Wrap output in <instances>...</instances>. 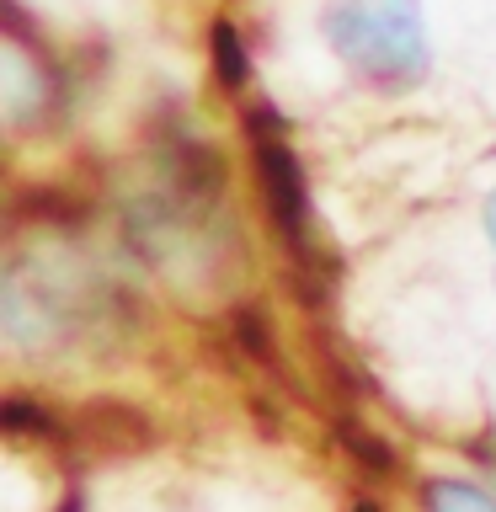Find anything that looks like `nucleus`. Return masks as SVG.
<instances>
[{
    "mask_svg": "<svg viewBox=\"0 0 496 512\" xmlns=\"http://www.w3.org/2000/svg\"><path fill=\"white\" fill-rule=\"evenodd\" d=\"M486 230H491V246H496V192H491V203H486Z\"/></svg>",
    "mask_w": 496,
    "mask_h": 512,
    "instance_id": "obj_5",
    "label": "nucleus"
},
{
    "mask_svg": "<svg viewBox=\"0 0 496 512\" xmlns=\"http://www.w3.org/2000/svg\"><path fill=\"white\" fill-rule=\"evenodd\" d=\"M427 512H496V496L470 486V480H432Z\"/></svg>",
    "mask_w": 496,
    "mask_h": 512,
    "instance_id": "obj_4",
    "label": "nucleus"
},
{
    "mask_svg": "<svg viewBox=\"0 0 496 512\" xmlns=\"http://www.w3.org/2000/svg\"><path fill=\"white\" fill-rule=\"evenodd\" d=\"M96 310V283L80 267H64L43 256L38 267L27 256H11L6 267V331L11 342H59L75 326H86Z\"/></svg>",
    "mask_w": 496,
    "mask_h": 512,
    "instance_id": "obj_2",
    "label": "nucleus"
},
{
    "mask_svg": "<svg viewBox=\"0 0 496 512\" xmlns=\"http://www.w3.org/2000/svg\"><path fill=\"white\" fill-rule=\"evenodd\" d=\"M326 38L352 70L384 86L427 70V32L416 0H336L326 11Z\"/></svg>",
    "mask_w": 496,
    "mask_h": 512,
    "instance_id": "obj_1",
    "label": "nucleus"
},
{
    "mask_svg": "<svg viewBox=\"0 0 496 512\" xmlns=\"http://www.w3.org/2000/svg\"><path fill=\"white\" fill-rule=\"evenodd\" d=\"M256 160H262V176L272 187V208H278V224L288 230V240H304V187H299V166L294 155H288L283 139L262 134V150H256Z\"/></svg>",
    "mask_w": 496,
    "mask_h": 512,
    "instance_id": "obj_3",
    "label": "nucleus"
}]
</instances>
